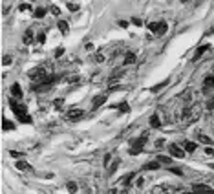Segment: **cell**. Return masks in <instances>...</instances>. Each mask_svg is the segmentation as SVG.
I'll use <instances>...</instances> for the list:
<instances>
[{"label":"cell","mask_w":214,"mask_h":194,"mask_svg":"<svg viewBox=\"0 0 214 194\" xmlns=\"http://www.w3.org/2000/svg\"><path fill=\"white\" fill-rule=\"evenodd\" d=\"M9 108L15 112V116L19 117L20 123H26V125H29V123H31V117L28 116V110H26L24 105H19L15 99H9Z\"/></svg>","instance_id":"6da1fadb"},{"label":"cell","mask_w":214,"mask_h":194,"mask_svg":"<svg viewBox=\"0 0 214 194\" xmlns=\"http://www.w3.org/2000/svg\"><path fill=\"white\" fill-rule=\"evenodd\" d=\"M147 137H148V134H143L141 137L130 141V154H132V156H136V154H139V152L143 150V147H145V143H147Z\"/></svg>","instance_id":"7a4b0ae2"},{"label":"cell","mask_w":214,"mask_h":194,"mask_svg":"<svg viewBox=\"0 0 214 194\" xmlns=\"http://www.w3.org/2000/svg\"><path fill=\"white\" fill-rule=\"evenodd\" d=\"M55 81H59V75H55V77H48V79H42L39 84H33V90L35 92H46V90H50V88L55 84Z\"/></svg>","instance_id":"3957f363"},{"label":"cell","mask_w":214,"mask_h":194,"mask_svg":"<svg viewBox=\"0 0 214 194\" xmlns=\"http://www.w3.org/2000/svg\"><path fill=\"white\" fill-rule=\"evenodd\" d=\"M148 30L152 33H156V35H165L167 33V30H169V24L165 20L161 22H152V24H148Z\"/></svg>","instance_id":"277c9868"},{"label":"cell","mask_w":214,"mask_h":194,"mask_svg":"<svg viewBox=\"0 0 214 194\" xmlns=\"http://www.w3.org/2000/svg\"><path fill=\"white\" fill-rule=\"evenodd\" d=\"M66 119H68V121H81V119L84 117V112H83V110H81V108H72V110H68V112H66V116H64Z\"/></svg>","instance_id":"5b68a950"},{"label":"cell","mask_w":214,"mask_h":194,"mask_svg":"<svg viewBox=\"0 0 214 194\" xmlns=\"http://www.w3.org/2000/svg\"><path fill=\"white\" fill-rule=\"evenodd\" d=\"M200 117V112H198V106H192V108H189V110H185V114H183V119L185 121H194V119H198Z\"/></svg>","instance_id":"8992f818"},{"label":"cell","mask_w":214,"mask_h":194,"mask_svg":"<svg viewBox=\"0 0 214 194\" xmlns=\"http://www.w3.org/2000/svg\"><path fill=\"white\" fill-rule=\"evenodd\" d=\"M28 75L31 77V79H39V81H42V79H46V70H44L42 66H37V68H33Z\"/></svg>","instance_id":"52a82bcc"},{"label":"cell","mask_w":214,"mask_h":194,"mask_svg":"<svg viewBox=\"0 0 214 194\" xmlns=\"http://www.w3.org/2000/svg\"><path fill=\"white\" fill-rule=\"evenodd\" d=\"M192 191L196 194H212L214 192L209 185H203V183H194L192 185Z\"/></svg>","instance_id":"ba28073f"},{"label":"cell","mask_w":214,"mask_h":194,"mask_svg":"<svg viewBox=\"0 0 214 194\" xmlns=\"http://www.w3.org/2000/svg\"><path fill=\"white\" fill-rule=\"evenodd\" d=\"M169 150H170V154L174 158H185V150H183L179 145H176V143H170V145H169Z\"/></svg>","instance_id":"9c48e42d"},{"label":"cell","mask_w":214,"mask_h":194,"mask_svg":"<svg viewBox=\"0 0 214 194\" xmlns=\"http://www.w3.org/2000/svg\"><path fill=\"white\" fill-rule=\"evenodd\" d=\"M214 88V75H207L203 79V92L207 94V92H211Z\"/></svg>","instance_id":"30bf717a"},{"label":"cell","mask_w":214,"mask_h":194,"mask_svg":"<svg viewBox=\"0 0 214 194\" xmlns=\"http://www.w3.org/2000/svg\"><path fill=\"white\" fill-rule=\"evenodd\" d=\"M211 50V44H203V46H200L198 50H196V53H194V57H192V61H198L201 55L205 53V51H209Z\"/></svg>","instance_id":"8fae6325"},{"label":"cell","mask_w":214,"mask_h":194,"mask_svg":"<svg viewBox=\"0 0 214 194\" xmlns=\"http://www.w3.org/2000/svg\"><path fill=\"white\" fill-rule=\"evenodd\" d=\"M196 147H198V145L192 143V141H183V143H181V148L185 152H189V154H192V152L196 150Z\"/></svg>","instance_id":"7c38bea8"},{"label":"cell","mask_w":214,"mask_h":194,"mask_svg":"<svg viewBox=\"0 0 214 194\" xmlns=\"http://www.w3.org/2000/svg\"><path fill=\"white\" fill-rule=\"evenodd\" d=\"M17 169H19V170H22V172H31V170H33L31 165H29L28 161H22V159H19V161H17Z\"/></svg>","instance_id":"4fadbf2b"},{"label":"cell","mask_w":214,"mask_h":194,"mask_svg":"<svg viewBox=\"0 0 214 194\" xmlns=\"http://www.w3.org/2000/svg\"><path fill=\"white\" fill-rule=\"evenodd\" d=\"M106 99H108L106 95H99V97H95V99H94V103H92V108H94V110H97L99 106H103V105L106 103Z\"/></svg>","instance_id":"5bb4252c"},{"label":"cell","mask_w":214,"mask_h":194,"mask_svg":"<svg viewBox=\"0 0 214 194\" xmlns=\"http://www.w3.org/2000/svg\"><path fill=\"white\" fill-rule=\"evenodd\" d=\"M148 123H150L152 128H161V121H159V117H158V114H152L150 119H148Z\"/></svg>","instance_id":"9a60e30c"},{"label":"cell","mask_w":214,"mask_h":194,"mask_svg":"<svg viewBox=\"0 0 214 194\" xmlns=\"http://www.w3.org/2000/svg\"><path fill=\"white\" fill-rule=\"evenodd\" d=\"M57 28H59V31L62 33V35H68V31H70V26H68L66 20H59L57 22Z\"/></svg>","instance_id":"2e32d148"},{"label":"cell","mask_w":214,"mask_h":194,"mask_svg":"<svg viewBox=\"0 0 214 194\" xmlns=\"http://www.w3.org/2000/svg\"><path fill=\"white\" fill-rule=\"evenodd\" d=\"M159 165H161V163L158 161V159H156V161H148L147 165H143V170H158Z\"/></svg>","instance_id":"e0dca14e"},{"label":"cell","mask_w":214,"mask_h":194,"mask_svg":"<svg viewBox=\"0 0 214 194\" xmlns=\"http://www.w3.org/2000/svg\"><path fill=\"white\" fill-rule=\"evenodd\" d=\"M11 94H13V97H17V99L22 97V90H20V84H19V83H15V84L11 86Z\"/></svg>","instance_id":"ac0fdd59"},{"label":"cell","mask_w":214,"mask_h":194,"mask_svg":"<svg viewBox=\"0 0 214 194\" xmlns=\"http://www.w3.org/2000/svg\"><path fill=\"white\" fill-rule=\"evenodd\" d=\"M114 108H117L121 114H128V112H130V105H128V103H119V105H114Z\"/></svg>","instance_id":"d6986e66"},{"label":"cell","mask_w":214,"mask_h":194,"mask_svg":"<svg viewBox=\"0 0 214 194\" xmlns=\"http://www.w3.org/2000/svg\"><path fill=\"white\" fill-rule=\"evenodd\" d=\"M22 40H24V44H31L33 42V30H26L24 37H22Z\"/></svg>","instance_id":"ffe728a7"},{"label":"cell","mask_w":214,"mask_h":194,"mask_svg":"<svg viewBox=\"0 0 214 194\" xmlns=\"http://www.w3.org/2000/svg\"><path fill=\"white\" fill-rule=\"evenodd\" d=\"M136 62V53L134 51H128L125 55V64H134Z\"/></svg>","instance_id":"44dd1931"},{"label":"cell","mask_w":214,"mask_h":194,"mask_svg":"<svg viewBox=\"0 0 214 194\" xmlns=\"http://www.w3.org/2000/svg\"><path fill=\"white\" fill-rule=\"evenodd\" d=\"M198 139H200V143H203V145H212L214 141L209 137V136H205V134H198Z\"/></svg>","instance_id":"7402d4cb"},{"label":"cell","mask_w":214,"mask_h":194,"mask_svg":"<svg viewBox=\"0 0 214 194\" xmlns=\"http://www.w3.org/2000/svg\"><path fill=\"white\" fill-rule=\"evenodd\" d=\"M134 176H136V172H130L128 176H125V178L121 180V185H123V187H128V185H130V181L134 180Z\"/></svg>","instance_id":"603a6c76"},{"label":"cell","mask_w":214,"mask_h":194,"mask_svg":"<svg viewBox=\"0 0 214 194\" xmlns=\"http://www.w3.org/2000/svg\"><path fill=\"white\" fill-rule=\"evenodd\" d=\"M2 128L4 130H15V125H13L11 121H8L6 117H2Z\"/></svg>","instance_id":"cb8c5ba5"},{"label":"cell","mask_w":214,"mask_h":194,"mask_svg":"<svg viewBox=\"0 0 214 194\" xmlns=\"http://www.w3.org/2000/svg\"><path fill=\"white\" fill-rule=\"evenodd\" d=\"M66 189H68L70 194H75L77 192V183H75V181H68V183H66Z\"/></svg>","instance_id":"d4e9b609"},{"label":"cell","mask_w":214,"mask_h":194,"mask_svg":"<svg viewBox=\"0 0 214 194\" xmlns=\"http://www.w3.org/2000/svg\"><path fill=\"white\" fill-rule=\"evenodd\" d=\"M167 84H169V81H163V83H159L158 86H152V88H150V92H152V94H156V92H159L161 88H165Z\"/></svg>","instance_id":"484cf974"},{"label":"cell","mask_w":214,"mask_h":194,"mask_svg":"<svg viewBox=\"0 0 214 194\" xmlns=\"http://www.w3.org/2000/svg\"><path fill=\"white\" fill-rule=\"evenodd\" d=\"M154 192H156V194H165V192H172V187H158V189H154Z\"/></svg>","instance_id":"4316f807"},{"label":"cell","mask_w":214,"mask_h":194,"mask_svg":"<svg viewBox=\"0 0 214 194\" xmlns=\"http://www.w3.org/2000/svg\"><path fill=\"white\" fill-rule=\"evenodd\" d=\"M62 105H64V99H62V97H59V99H55V101H53V106L57 108V110H61Z\"/></svg>","instance_id":"83f0119b"},{"label":"cell","mask_w":214,"mask_h":194,"mask_svg":"<svg viewBox=\"0 0 214 194\" xmlns=\"http://www.w3.org/2000/svg\"><path fill=\"white\" fill-rule=\"evenodd\" d=\"M46 13H48V11L44 9V8H39V9L35 11V13H33V15H35V17H37V19H42L44 15H46Z\"/></svg>","instance_id":"f1b7e54d"},{"label":"cell","mask_w":214,"mask_h":194,"mask_svg":"<svg viewBox=\"0 0 214 194\" xmlns=\"http://www.w3.org/2000/svg\"><path fill=\"white\" fill-rule=\"evenodd\" d=\"M158 161H159V163H167V165H170V163H172V158H167V156H158Z\"/></svg>","instance_id":"f546056e"},{"label":"cell","mask_w":214,"mask_h":194,"mask_svg":"<svg viewBox=\"0 0 214 194\" xmlns=\"http://www.w3.org/2000/svg\"><path fill=\"white\" fill-rule=\"evenodd\" d=\"M119 163H121V161H119V159H115V161L112 163V167L108 169V172H110V174H114V172H115V170H117V167H119Z\"/></svg>","instance_id":"4dcf8cb0"},{"label":"cell","mask_w":214,"mask_h":194,"mask_svg":"<svg viewBox=\"0 0 214 194\" xmlns=\"http://www.w3.org/2000/svg\"><path fill=\"white\" fill-rule=\"evenodd\" d=\"M62 53H64V48H62V46H59V48L55 50V57L59 59V57H62Z\"/></svg>","instance_id":"1f68e13d"},{"label":"cell","mask_w":214,"mask_h":194,"mask_svg":"<svg viewBox=\"0 0 214 194\" xmlns=\"http://www.w3.org/2000/svg\"><path fill=\"white\" fill-rule=\"evenodd\" d=\"M11 61H13V59H11L9 55H4V59H2V64L8 66V64H11Z\"/></svg>","instance_id":"d6a6232c"},{"label":"cell","mask_w":214,"mask_h":194,"mask_svg":"<svg viewBox=\"0 0 214 194\" xmlns=\"http://www.w3.org/2000/svg\"><path fill=\"white\" fill-rule=\"evenodd\" d=\"M9 156H11V158H17V159H19V158H22L24 154H20V152H17V150H9Z\"/></svg>","instance_id":"836d02e7"},{"label":"cell","mask_w":214,"mask_h":194,"mask_svg":"<svg viewBox=\"0 0 214 194\" xmlns=\"http://www.w3.org/2000/svg\"><path fill=\"white\" fill-rule=\"evenodd\" d=\"M50 11H51V13H53V15H57V17H59V15H61V9H59V8H57V6H51V8H50Z\"/></svg>","instance_id":"e575fe53"},{"label":"cell","mask_w":214,"mask_h":194,"mask_svg":"<svg viewBox=\"0 0 214 194\" xmlns=\"http://www.w3.org/2000/svg\"><path fill=\"white\" fill-rule=\"evenodd\" d=\"M37 39H39V42H40V44L46 42V35H44V33H39V37H37Z\"/></svg>","instance_id":"d590c367"},{"label":"cell","mask_w":214,"mask_h":194,"mask_svg":"<svg viewBox=\"0 0 214 194\" xmlns=\"http://www.w3.org/2000/svg\"><path fill=\"white\" fill-rule=\"evenodd\" d=\"M68 9L70 11H79V6H77V4H68Z\"/></svg>","instance_id":"8d00e7d4"},{"label":"cell","mask_w":214,"mask_h":194,"mask_svg":"<svg viewBox=\"0 0 214 194\" xmlns=\"http://www.w3.org/2000/svg\"><path fill=\"white\" fill-rule=\"evenodd\" d=\"M132 22H134L136 26H141V24H143V20H141V19H137V17H134V19H132Z\"/></svg>","instance_id":"74e56055"},{"label":"cell","mask_w":214,"mask_h":194,"mask_svg":"<svg viewBox=\"0 0 214 194\" xmlns=\"http://www.w3.org/2000/svg\"><path fill=\"white\" fill-rule=\"evenodd\" d=\"M110 158H112V154H106V156H104V159H103V163H104V167H106L108 163H110Z\"/></svg>","instance_id":"f35d334b"},{"label":"cell","mask_w":214,"mask_h":194,"mask_svg":"<svg viewBox=\"0 0 214 194\" xmlns=\"http://www.w3.org/2000/svg\"><path fill=\"white\" fill-rule=\"evenodd\" d=\"M117 24H119V28H128V22L126 20H119Z\"/></svg>","instance_id":"ab89813d"},{"label":"cell","mask_w":214,"mask_h":194,"mask_svg":"<svg viewBox=\"0 0 214 194\" xmlns=\"http://www.w3.org/2000/svg\"><path fill=\"white\" fill-rule=\"evenodd\" d=\"M143 183H145V180H143V178H137V181H136V185H137V187H143Z\"/></svg>","instance_id":"60d3db41"},{"label":"cell","mask_w":214,"mask_h":194,"mask_svg":"<svg viewBox=\"0 0 214 194\" xmlns=\"http://www.w3.org/2000/svg\"><path fill=\"white\" fill-rule=\"evenodd\" d=\"M172 172H174V174H176V176H181V169H172Z\"/></svg>","instance_id":"b9f144b4"},{"label":"cell","mask_w":214,"mask_h":194,"mask_svg":"<svg viewBox=\"0 0 214 194\" xmlns=\"http://www.w3.org/2000/svg\"><path fill=\"white\" fill-rule=\"evenodd\" d=\"M95 61H97V62H103V61H104V57H103V55H95Z\"/></svg>","instance_id":"7bdbcfd3"},{"label":"cell","mask_w":214,"mask_h":194,"mask_svg":"<svg viewBox=\"0 0 214 194\" xmlns=\"http://www.w3.org/2000/svg\"><path fill=\"white\" fill-rule=\"evenodd\" d=\"M20 9H22V11H26V9H29V4H20Z\"/></svg>","instance_id":"ee69618b"},{"label":"cell","mask_w":214,"mask_h":194,"mask_svg":"<svg viewBox=\"0 0 214 194\" xmlns=\"http://www.w3.org/2000/svg\"><path fill=\"white\" fill-rule=\"evenodd\" d=\"M163 141H165V139H158V143H156V145H158V148H161V147H163Z\"/></svg>","instance_id":"f6af8a7d"},{"label":"cell","mask_w":214,"mask_h":194,"mask_svg":"<svg viewBox=\"0 0 214 194\" xmlns=\"http://www.w3.org/2000/svg\"><path fill=\"white\" fill-rule=\"evenodd\" d=\"M207 154H211V156H214V150H212V148H207Z\"/></svg>","instance_id":"bcb514c9"},{"label":"cell","mask_w":214,"mask_h":194,"mask_svg":"<svg viewBox=\"0 0 214 194\" xmlns=\"http://www.w3.org/2000/svg\"><path fill=\"white\" fill-rule=\"evenodd\" d=\"M108 194H115V191H114V189H112V191H108Z\"/></svg>","instance_id":"7dc6e473"},{"label":"cell","mask_w":214,"mask_h":194,"mask_svg":"<svg viewBox=\"0 0 214 194\" xmlns=\"http://www.w3.org/2000/svg\"><path fill=\"white\" fill-rule=\"evenodd\" d=\"M185 194H187V192H185Z\"/></svg>","instance_id":"c3c4849f"}]
</instances>
